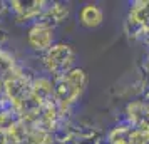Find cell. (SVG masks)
Masks as SVG:
<instances>
[{"label":"cell","mask_w":149,"mask_h":144,"mask_svg":"<svg viewBox=\"0 0 149 144\" xmlns=\"http://www.w3.org/2000/svg\"><path fill=\"white\" fill-rule=\"evenodd\" d=\"M84 20L87 24H97L101 20V12L95 7H87L84 10Z\"/></svg>","instance_id":"obj_1"},{"label":"cell","mask_w":149,"mask_h":144,"mask_svg":"<svg viewBox=\"0 0 149 144\" xmlns=\"http://www.w3.org/2000/svg\"><path fill=\"white\" fill-rule=\"evenodd\" d=\"M119 144H126V143H119Z\"/></svg>","instance_id":"obj_2"}]
</instances>
